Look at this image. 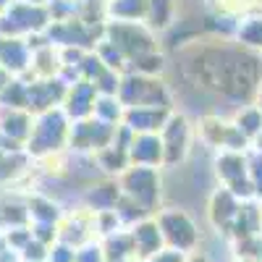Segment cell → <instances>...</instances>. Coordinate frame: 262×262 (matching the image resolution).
I'll list each match as a JSON object with an SVG mask.
<instances>
[{
	"mask_svg": "<svg viewBox=\"0 0 262 262\" xmlns=\"http://www.w3.org/2000/svg\"><path fill=\"white\" fill-rule=\"evenodd\" d=\"M158 226H160V233H163V242L176 249V252H191L200 242L196 236V226L191 223V217L179 212V210H168L158 217Z\"/></svg>",
	"mask_w": 262,
	"mask_h": 262,
	"instance_id": "6da1fadb",
	"label": "cell"
},
{
	"mask_svg": "<svg viewBox=\"0 0 262 262\" xmlns=\"http://www.w3.org/2000/svg\"><path fill=\"white\" fill-rule=\"evenodd\" d=\"M74 257H76V252H74V247H69V244H58V247H53L50 254H48L50 262H74Z\"/></svg>",
	"mask_w": 262,
	"mask_h": 262,
	"instance_id": "5b68a950",
	"label": "cell"
},
{
	"mask_svg": "<svg viewBox=\"0 0 262 262\" xmlns=\"http://www.w3.org/2000/svg\"><path fill=\"white\" fill-rule=\"evenodd\" d=\"M189 262H207V259H205V257H191Z\"/></svg>",
	"mask_w": 262,
	"mask_h": 262,
	"instance_id": "8992f818",
	"label": "cell"
},
{
	"mask_svg": "<svg viewBox=\"0 0 262 262\" xmlns=\"http://www.w3.org/2000/svg\"><path fill=\"white\" fill-rule=\"evenodd\" d=\"M131 238H134V247H137V259H149L158 252H163V233L158 221L137 223L134 231H131Z\"/></svg>",
	"mask_w": 262,
	"mask_h": 262,
	"instance_id": "3957f363",
	"label": "cell"
},
{
	"mask_svg": "<svg viewBox=\"0 0 262 262\" xmlns=\"http://www.w3.org/2000/svg\"><path fill=\"white\" fill-rule=\"evenodd\" d=\"M126 194L134 200L144 212H152L158 196H160V181L152 170H137L126 179Z\"/></svg>",
	"mask_w": 262,
	"mask_h": 262,
	"instance_id": "7a4b0ae2",
	"label": "cell"
},
{
	"mask_svg": "<svg viewBox=\"0 0 262 262\" xmlns=\"http://www.w3.org/2000/svg\"><path fill=\"white\" fill-rule=\"evenodd\" d=\"M74 262H105V252H102V247H97V244H86V247H81V249L76 252Z\"/></svg>",
	"mask_w": 262,
	"mask_h": 262,
	"instance_id": "277c9868",
	"label": "cell"
}]
</instances>
